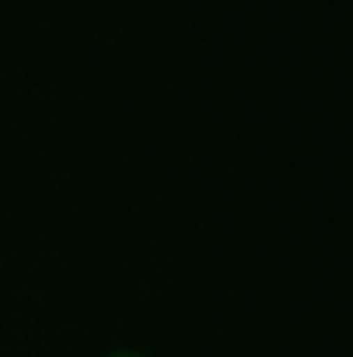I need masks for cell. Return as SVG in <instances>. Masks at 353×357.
I'll return each instance as SVG.
<instances>
[{
  "label": "cell",
  "instance_id": "1",
  "mask_svg": "<svg viewBox=\"0 0 353 357\" xmlns=\"http://www.w3.org/2000/svg\"><path fill=\"white\" fill-rule=\"evenodd\" d=\"M108 357H139V354H132V351H115V354H108Z\"/></svg>",
  "mask_w": 353,
  "mask_h": 357
}]
</instances>
